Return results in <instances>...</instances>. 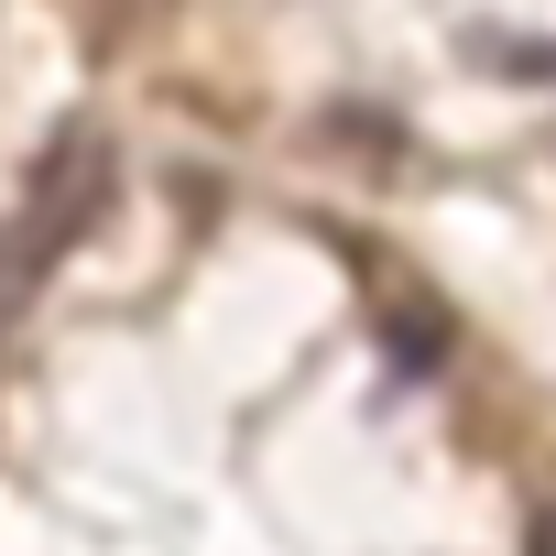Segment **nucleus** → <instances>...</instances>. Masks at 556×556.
<instances>
[{
    "mask_svg": "<svg viewBox=\"0 0 556 556\" xmlns=\"http://www.w3.org/2000/svg\"><path fill=\"white\" fill-rule=\"evenodd\" d=\"M110 207H121V153H110V131H99V121H66V131L34 153L23 229H34L45 251H77V240H88Z\"/></svg>",
    "mask_w": 556,
    "mask_h": 556,
    "instance_id": "nucleus-1",
    "label": "nucleus"
},
{
    "mask_svg": "<svg viewBox=\"0 0 556 556\" xmlns=\"http://www.w3.org/2000/svg\"><path fill=\"white\" fill-rule=\"evenodd\" d=\"M45 262H55V251H45V240H34L23 218L0 229V339L23 328V306H34V285H45Z\"/></svg>",
    "mask_w": 556,
    "mask_h": 556,
    "instance_id": "nucleus-2",
    "label": "nucleus"
},
{
    "mask_svg": "<svg viewBox=\"0 0 556 556\" xmlns=\"http://www.w3.org/2000/svg\"><path fill=\"white\" fill-rule=\"evenodd\" d=\"M382 350H393L404 382H426V371L447 361V317H437V306H393V317H382Z\"/></svg>",
    "mask_w": 556,
    "mask_h": 556,
    "instance_id": "nucleus-3",
    "label": "nucleus"
}]
</instances>
